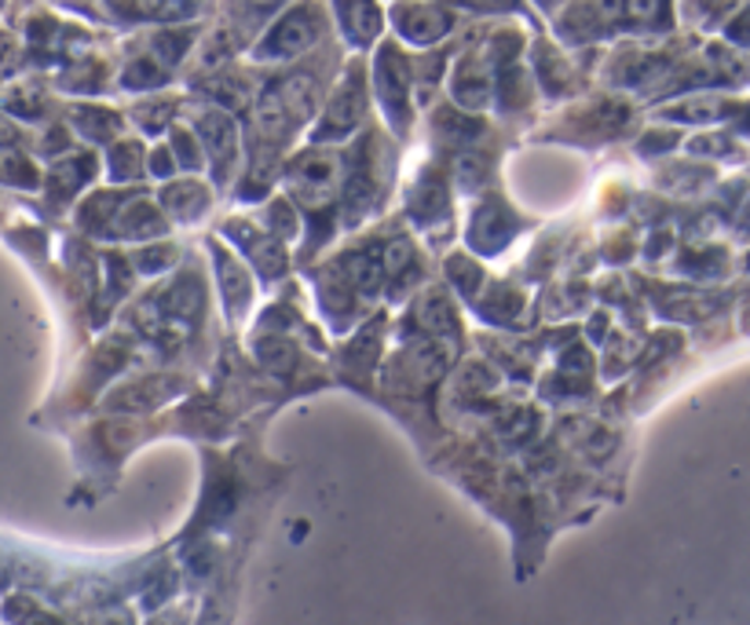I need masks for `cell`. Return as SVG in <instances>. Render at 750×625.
Segmentation results:
<instances>
[{"instance_id":"obj_1","label":"cell","mask_w":750,"mask_h":625,"mask_svg":"<svg viewBox=\"0 0 750 625\" xmlns=\"http://www.w3.org/2000/svg\"><path fill=\"white\" fill-rule=\"evenodd\" d=\"M322 37V19L315 8H293L289 15H282V22L268 33L260 44V59H293V55L308 52L315 41Z\"/></svg>"},{"instance_id":"obj_2","label":"cell","mask_w":750,"mask_h":625,"mask_svg":"<svg viewBox=\"0 0 750 625\" xmlns=\"http://www.w3.org/2000/svg\"><path fill=\"white\" fill-rule=\"evenodd\" d=\"M289 183L300 202L322 205V202H330L337 194V186H341V161H337L333 154H319V150L304 154L300 161H293Z\"/></svg>"},{"instance_id":"obj_3","label":"cell","mask_w":750,"mask_h":625,"mask_svg":"<svg viewBox=\"0 0 750 625\" xmlns=\"http://www.w3.org/2000/svg\"><path fill=\"white\" fill-rule=\"evenodd\" d=\"M377 95H382L393 125H407L410 121V110H407L410 73H407L404 55L396 48H382V55H377Z\"/></svg>"},{"instance_id":"obj_4","label":"cell","mask_w":750,"mask_h":625,"mask_svg":"<svg viewBox=\"0 0 750 625\" xmlns=\"http://www.w3.org/2000/svg\"><path fill=\"white\" fill-rule=\"evenodd\" d=\"M366 110V99H363V81H359V73H352L348 81L337 88V95L330 99V106H326V117H322V128L315 139H337V136H348L359 117H363Z\"/></svg>"},{"instance_id":"obj_5","label":"cell","mask_w":750,"mask_h":625,"mask_svg":"<svg viewBox=\"0 0 750 625\" xmlns=\"http://www.w3.org/2000/svg\"><path fill=\"white\" fill-rule=\"evenodd\" d=\"M393 19H396V30L414 44H436L440 37H447L454 26L451 11L432 8V4H399Z\"/></svg>"},{"instance_id":"obj_6","label":"cell","mask_w":750,"mask_h":625,"mask_svg":"<svg viewBox=\"0 0 750 625\" xmlns=\"http://www.w3.org/2000/svg\"><path fill=\"white\" fill-rule=\"evenodd\" d=\"M333 8H337V19H341L344 37L355 48L374 44V37L382 33V8L374 0H333Z\"/></svg>"},{"instance_id":"obj_7","label":"cell","mask_w":750,"mask_h":625,"mask_svg":"<svg viewBox=\"0 0 750 625\" xmlns=\"http://www.w3.org/2000/svg\"><path fill=\"white\" fill-rule=\"evenodd\" d=\"M487 70L476 59H465L458 66V73H454V99H458L462 106H484L487 103Z\"/></svg>"},{"instance_id":"obj_8","label":"cell","mask_w":750,"mask_h":625,"mask_svg":"<svg viewBox=\"0 0 750 625\" xmlns=\"http://www.w3.org/2000/svg\"><path fill=\"white\" fill-rule=\"evenodd\" d=\"M202 139L209 143L216 161H231L235 158V125L224 114H205L202 117Z\"/></svg>"},{"instance_id":"obj_9","label":"cell","mask_w":750,"mask_h":625,"mask_svg":"<svg viewBox=\"0 0 750 625\" xmlns=\"http://www.w3.org/2000/svg\"><path fill=\"white\" fill-rule=\"evenodd\" d=\"M166 202H169V208H172L177 216L191 219V216H198V213H202L209 197H205V191H202L198 183H177V186H169Z\"/></svg>"},{"instance_id":"obj_10","label":"cell","mask_w":750,"mask_h":625,"mask_svg":"<svg viewBox=\"0 0 750 625\" xmlns=\"http://www.w3.org/2000/svg\"><path fill=\"white\" fill-rule=\"evenodd\" d=\"M144 4L161 19H183L198 8V0H144Z\"/></svg>"},{"instance_id":"obj_11","label":"cell","mask_w":750,"mask_h":625,"mask_svg":"<svg viewBox=\"0 0 750 625\" xmlns=\"http://www.w3.org/2000/svg\"><path fill=\"white\" fill-rule=\"evenodd\" d=\"M440 132H443V136H454V139H473L476 136V121H465V117H454V114H440Z\"/></svg>"},{"instance_id":"obj_12","label":"cell","mask_w":750,"mask_h":625,"mask_svg":"<svg viewBox=\"0 0 750 625\" xmlns=\"http://www.w3.org/2000/svg\"><path fill=\"white\" fill-rule=\"evenodd\" d=\"M629 19L640 22V26H651V22H659V11H662V0H629Z\"/></svg>"},{"instance_id":"obj_13","label":"cell","mask_w":750,"mask_h":625,"mask_svg":"<svg viewBox=\"0 0 750 625\" xmlns=\"http://www.w3.org/2000/svg\"><path fill=\"white\" fill-rule=\"evenodd\" d=\"M721 114H725V106H717V103H689V106L673 110V117H684V121H714Z\"/></svg>"},{"instance_id":"obj_14","label":"cell","mask_w":750,"mask_h":625,"mask_svg":"<svg viewBox=\"0 0 750 625\" xmlns=\"http://www.w3.org/2000/svg\"><path fill=\"white\" fill-rule=\"evenodd\" d=\"M469 8H480V11H513L520 8V0H465Z\"/></svg>"},{"instance_id":"obj_15","label":"cell","mask_w":750,"mask_h":625,"mask_svg":"<svg viewBox=\"0 0 750 625\" xmlns=\"http://www.w3.org/2000/svg\"><path fill=\"white\" fill-rule=\"evenodd\" d=\"M246 8H253V11H275L282 0H242Z\"/></svg>"},{"instance_id":"obj_16","label":"cell","mask_w":750,"mask_h":625,"mask_svg":"<svg viewBox=\"0 0 750 625\" xmlns=\"http://www.w3.org/2000/svg\"><path fill=\"white\" fill-rule=\"evenodd\" d=\"M12 139H15L12 121H4V117H0V143H12Z\"/></svg>"},{"instance_id":"obj_17","label":"cell","mask_w":750,"mask_h":625,"mask_svg":"<svg viewBox=\"0 0 750 625\" xmlns=\"http://www.w3.org/2000/svg\"><path fill=\"white\" fill-rule=\"evenodd\" d=\"M538 4H542V8H549V4H557V0H538Z\"/></svg>"},{"instance_id":"obj_18","label":"cell","mask_w":750,"mask_h":625,"mask_svg":"<svg viewBox=\"0 0 750 625\" xmlns=\"http://www.w3.org/2000/svg\"><path fill=\"white\" fill-rule=\"evenodd\" d=\"M689 4H692V0H689ZM695 4H706V0H695Z\"/></svg>"}]
</instances>
